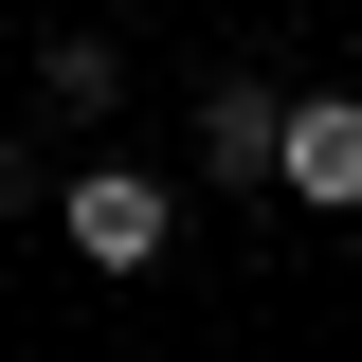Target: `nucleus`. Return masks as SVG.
<instances>
[{"label": "nucleus", "mask_w": 362, "mask_h": 362, "mask_svg": "<svg viewBox=\"0 0 362 362\" xmlns=\"http://www.w3.org/2000/svg\"><path fill=\"white\" fill-rule=\"evenodd\" d=\"M290 218H362V90H290V163H272Z\"/></svg>", "instance_id": "3"}, {"label": "nucleus", "mask_w": 362, "mask_h": 362, "mask_svg": "<svg viewBox=\"0 0 362 362\" xmlns=\"http://www.w3.org/2000/svg\"><path fill=\"white\" fill-rule=\"evenodd\" d=\"M54 254L109 272V290H127V272H163V254H181V181L127 163V145H109V163H73V181H54Z\"/></svg>", "instance_id": "1"}, {"label": "nucleus", "mask_w": 362, "mask_h": 362, "mask_svg": "<svg viewBox=\"0 0 362 362\" xmlns=\"http://www.w3.org/2000/svg\"><path fill=\"white\" fill-rule=\"evenodd\" d=\"M127 109V54L109 37H37V127H109Z\"/></svg>", "instance_id": "4"}, {"label": "nucleus", "mask_w": 362, "mask_h": 362, "mask_svg": "<svg viewBox=\"0 0 362 362\" xmlns=\"http://www.w3.org/2000/svg\"><path fill=\"white\" fill-rule=\"evenodd\" d=\"M181 163L218 181V199H272V163H290V90H272V73H218L199 109H181Z\"/></svg>", "instance_id": "2"}, {"label": "nucleus", "mask_w": 362, "mask_h": 362, "mask_svg": "<svg viewBox=\"0 0 362 362\" xmlns=\"http://www.w3.org/2000/svg\"><path fill=\"white\" fill-rule=\"evenodd\" d=\"M0 218H54V145L37 127H0Z\"/></svg>", "instance_id": "5"}]
</instances>
